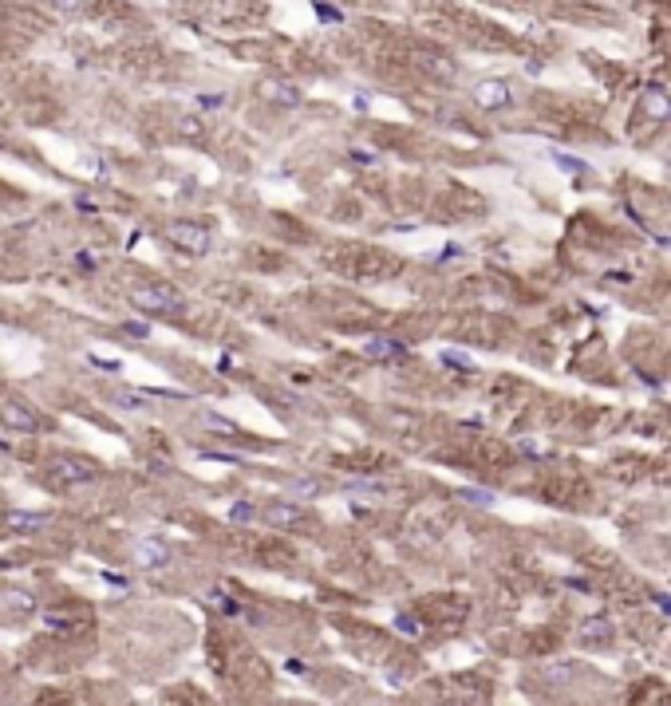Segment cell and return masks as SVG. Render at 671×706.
<instances>
[{
	"mask_svg": "<svg viewBox=\"0 0 671 706\" xmlns=\"http://www.w3.org/2000/svg\"><path fill=\"white\" fill-rule=\"evenodd\" d=\"M130 304L143 308V312H178L182 296H178L170 284H134L130 288Z\"/></svg>",
	"mask_w": 671,
	"mask_h": 706,
	"instance_id": "1",
	"label": "cell"
},
{
	"mask_svg": "<svg viewBox=\"0 0 671 706\" xmlns=\"http://www.w3.org/2000/svg\"><path fill=\"white\" fill-rule=\"evenodd\" d=\"M0 423L16 434H40V414H36L28 403H16V399H0Z\"/></svg>",
	"mask_w": 671,
	"mask_h": 706,
	"instance_id": "2",
	"label": "cell"
},
{
	"mask_svg": "<svg viewBox=\"0 0 671 706\" xmlns=\"http://www.w3.org/2000/svg\"><path fill=\"white\" fill-rule=\"evenodd\" d=\"M48 473L56 478V482H64V486H80V482H91L99 470L87 462V458H51Z\"/></svg>",
	"mask_w": 671,
	"mask_h": 706,
	"instance_id": "3",
	"label": "cell"
},
{
	"mask_svg": "<svg viewBox=\"0 0 671 706\" xmlns=\"http://www.w3.org/2000/svg\"><path fill=\"white\" fill-rule=\"evenodd\" d=\"M166 233H170V241H174L178 249H186V252H206L209 249V233L202 229V225H193V221H174Z\"/></svg>",
	"mask_w": 671,
	"mask_h": 706,
	"instance_id": "4",
	"label": "cell"
},
{
	"mask_svg": "<svg viewBox=\"0 0 671 706\" xmlns=\"http://www.w3.org/2000/svg\"><path fill=\"white\" fill-rule=\"evenodd\" d=\"M4 529H12V533H40V529H48V513L16 509V513H8V517H4Z\"/></svg>",
	"mask_w": 671,
	"mask_h": 706,
	"instance_id": "5",
	"label": "cell"
},
{
	"mask_svg": "<svg viewBox=\"0 0 671 706\" xmlns=\"http://www.w3.org/2000/svg\"><path fill=\"white\" fill-rule=\"evenodd\" d=\"M474 99H478L482 107H506V103H510V87L497 83V79H486V83L474 87Z\"/></svg>",
	"mask_w": 671,
	"mask_h": 706,
	"instance_id": "6",
	"label": "cell"
},
{
	"mask_svg": "<svg viewBox=\"0 0 671 706\" xmlns=\"http://www.w3.org/2000/svg\"><path fill=\"white\" fill-rule=\"evenodd\" d=\"M134 556H139V565H146V568H162L166 561H170V552H166L162 541H143V545L134 549Z\"/></svg>",
	"mask_w": 671,
	"mask_h": 706,
	"instance_id": "7",
	"label": "cell"
},
{
	"mask_svg": "<svg viewBox=\"0 0 671 706\" xmlns=\"http://www.w3.org/2000/svg\"><path fill=\"white\" fill-rule=\"evenodd\" d=\"M44 624H48L51 631H71V615H67V612H48V615H44Z\"/></svg>",
	"mask_w": 671,
	"mask_h": 706,
	"instance_id": "8",
	"label": "cell"
},
{
	"mask_svg": "<svg viewBox=\"0 0 671 706\" xmlns=\"http://www.w3.org/2000/svg\"><path fill=\"white\" fill-rule=\"evenodd\" d=\"M644 107H648V110H655V115H668V110H671V103H668V99H663L659 91H652L648 99H644Z\"/></svg>",
	"mask_w": 671,
	"mask_h": 706,
	"instance_id": "9",
	"label": "cell"
},
{
	"mask_svg": "<svg viewBox=\"0 0 671 706\" xmlns=\"http://www.w3.org/2000/svg\"><path fill=\"white\" fill-rule=\"evenodd\" d=\"M265 95H272V99H281V103H292V99H296V91H285L281 83H269V91H265Z\"/></svg>",
	"mask_w": 671,
	"mask_h": 706,
	"instance_id": "10",
	"label": "cell"
},
{
	"mask_svg": "<svg viewBox=\"0 0 671 706\" xmlns=\"http://www.w3.org/2000/svg\"><path fill=\"white\" fill-rule=\"evenodd\" d=\"M56 8H64V12H80L83 0H56Z\"/></svg>",
	"mask_w": 671,
	"mask_h": 706,
	"instance_id": "11",
	"label": "cell"
},
{
	"mask_svg": "<svg viewBox=\"0 0 671 706\" xmlns=\"http://www.w3.org/2000/svg\"><path fill=\"white\" fill-rule=\"evenodd\" d=\"M0 450H8V442H0Z\"/></svg>",
	"mask_w": 671,
	"mask_h": 706,
	"instance_id": "12",
	"label": "cell"
}]
</instances>
